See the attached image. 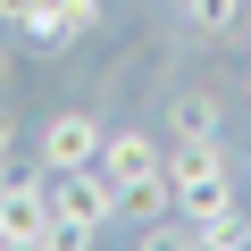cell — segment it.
I'll return each instance as SVG.
<instances>
[{
  "label": "cell",
  "mask_w": 251,
  "mask_h": 251,
  "mask_svg": "<svg viewBox=\"0 0 251 251\" xmlns=\"http://www.w3.org/2000/svg\"><path fill=\"white\" fill-rule=\"evenodd\" d=\"M42 184H50V243L84 251V243H100L117 226V176L100 159L92 168H67V176H42Z\"/></svg>",
  "instance_id": "1"
},
{
  "label": "cell",
  "mask_w": 251,
  "mask_h": 251,
  "mask_svg": "<svg viewBox=\"0 0 251 251\" xmlns=\"http://www.w3.org/2000/svg\"><path fill=\"white\" fill-rule=\"evenodd\" d=\"M25 9H34V0H0V25H17V17H25Z\"/></svg>",
  "instance_id": "9"
},
{
  "label": "cell",
  "mask_w": 251,
  "mask_h": 251,
  "mask_svg": "<svg viewBox=\"0 0 251 251\" xmlns=\"http://www.w3.org/2000/svg\"><path fill=\"white\" fill-rule=\"evenodd\" d=\"M100 168H109L117 184H134V176L168 168V143H159V134H143V126H109V143H100Z\"/></svg>",
  "instance_id": "3"
},
{
  "label": "cell",
  "mask_w": 251,
  "mask_h": 251,
  "mask_svg": "<svg viewBox=\"0 0 251 251\" xmlns=\"http://www.w3.org/2000/svg\"><path fill=\"white\" fill-rule=\"evenodd\" d=\"M17 168V117H9V100H0V176Z\"/></svg>",
  "instance_id": "8"
},
{
  "label": "cell",
  "mask_w": 251,
  "mask_h": 251,
  "mask_svg": "<svg viewBox=\"0 0 251 251\" xmlns=\"http://www.w3.org/2000/svg\"><path fill=\"white\" fill-rule=\"evenodd\" d=\"M9 75H17V50H9V42H0V84H9Z\"/></svg>",
  "instance_id": "10"
},
{
  "label": "cell",
  "mask_w": 251,
  "mask_h": 251,
  "mask_svg": "<svg viewBox=\"0 0 251 251\" xmlns=\"http://www.w3.org/2000/svg\"><path fill=\"white\" fill-rule=\"evenodd\" d=\"M117 218H176V176L168 168H151V176H134V184H117Z\"/></svg>",
  "instance_id": "4"
},
{
  "label": "cell",
  "mask_w": 251,
  "mask_h": 251,
  "mask_svg": "<svg viewBox=\"0 0 251 251\" xmlns=\"http://www.w3.org/2000/svg\"><path fill=\"white\" fill-rule=\"evenodd\" d=\"M184 243H201V251H251V209H243V201H226V209L193 218V226H184Z\"/></svg>",
  "instance_id": "5"
},
{
  "label": "cell",
  "mask_w": 251,
  "mask_h": 251,
  "mask_svg": "<svg viewBox=\"0 0 251 251\" xmlns=\"http://www.w3.org/2000/svg\"><path fill=\"white\" fill-rule=\"evenodd\" d=\"M100 143H109V126H100L92 109H59V117L42 126V151H34V168H42V176L92 168V159H100Z\"/></svg>",
  "instance_id": "2"
},
{
  "label": "cell",
  "mask_w": 251,
  "mask_h": 251,
  "mask_svg": "<svg viewBox=\"0 0 251 251\" xmlns=\"http://www.w3.org/2000/svg\"><path fill=\"white\" fill-rule=\"evenodd\" d=\"M176 17L201 42H226V34H243V0H176Z\"/></svg>",
  "instance_id": "6"
},
{
  "label": "cell",
  "mask_w": 251,
  "mask_h": 251,
  "mask_svg": "<svg viewBox=\"0 0 251 251\" xmlns=\"http://www.w3.org/2000/svg\"><path fill=\"white\" fill-rule=\"evenodd\" d=\"M168 134H226V100L218 92H176L168 100Z\"/></svg>",
  "instance_id": "7"
}]
</instances>
